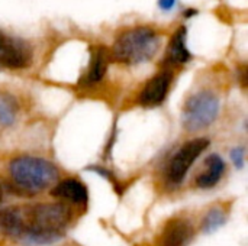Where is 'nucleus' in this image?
<instances>
[{
	"label": "nucleus",
	"instance_id": "13",
	"mask_svg": "<svg viewBox=\"0 0 248 246\" xmlns=\"http://www.w3.org/2000/svg\"><path fill=\"white\" fill-rule=\"evenodd\" d=\"M52 194L76 204H83L87 202V190L77 180H64L52 190Z\"/></svg>",
	"mask_w": 248,
	"mask_h": 246
},
{
	"label": "nucleus",
	"instance_id": "4",
	"mask_svg": "<svg viewBox=\"0 0 248 246\" xmlns=\"http://www.w3.org/2000/svg\"><path fill=\"white\" fill-rule=\"evenodd\" d=\"M219 113V100L212 91H199L190 96L185 104L182 122L187 130L208 128Z\"/></svg>",
	"mask_w": 248,
	"mask_h": 246
},
{
	"label": "nucleus",
	"instance_id": "15",
	"mask_svg": "<svg viewBox=\"0 0 248 246\" xmlns=\"http://www.w3.org/2000/svg\"><path fill=\"white\" fill-rule=\"evenodd\" d=\"M225 220H227V217H225L224 212H221L219 209H212L206 215V217L203 219L202 229H203L205 233H212V232L218 231L221 226H224Z\"/></svg>",
	"mask_w": 248,
	"mask_h": 246
},
{
	"label": "nucleus",
	"instance_id": "5",
	"mask_svg": "<svg viewBox=\"0 0 248 246\" xmlns=\"http://www.w3.org/2000/svg\"><path fill=\"white\" fill-rule=\"evenodd\" d=\"M208 146H209V141L206 138H198L185 144L170 161V167H169L170 180L173 183H182L189 168Z\"/></svg>",
	"mask_w": 248,
	"mask_h": 246
},
{
	"label": "nucleus",
	"instance_id": "1",
	"mask_svg": "<svg viewBox=\"0 0 248 246\" xmlns=\"http://www.w3.org/2000/svg\"><path fill=\"white\" fill-rule=\"evenodd\" d=\"M23 213V233L19 241L35 245L57 242L62 238L71 220V210L62 203H44L26 209Z\"/></svg>",
	"mask_w": 248,
	"mask_h": 246
},
{
	"label": "nucleus",
	"instance_id": "2",
	"mask_svg": "<svg viewBox=\"0 0 248 246\" xmlns=\"http://www.w3.org/2000/svg\"><path fill=\"white\" fill-rule=\"evenodd\" d=\"M160 48V35L147 26H140L124 32L113 43V59L135 65L150 61Z\"/></svg>",
	"mask_w": 248,
	"mask_h": 246
},
{
	"label": "nucleus",
	"instance_id": "8",
	"mask_svg": "<svg viewBox=\"0 0 248 246\" xmlns=\"http://www.w3.org/2000/svg\"><path fill=\"white\" fill-rule=\"evenodd\" d=\"M193 235L192 226L185 220H171L161 235V246H186Z\"/></svg>",
	"mask_w": 248,
	"mask_h": 246
},
{
	"label": "nucleus",
	"instance_id": "7",
	"mask_svg": "<svg viewBox=\"0 0 248 246\" xmlns=\"http://www.w3.org/2000/svg\"><path fill=\"white\" fill-rule=\"evenodd\" d=\"M171 72L163 71L153 77L144 87V90L140 94V104L145 107H154L164 101L169 87L171 84Z\"/></svg>",
	"mask_w": 248,
	"mask_h": 246
},
{
	"label": "nucleus",
	"instance_id": "11",
	"mask_svg": "<svg viewBox=\"0 0 248 246\" xmlns=\"http://www.w3.org/2000/svg\"><path fill=\"white\" fill-rule=\"evenodd\" d=\"M186 36H187V30L185 26L179 28L174 32V35L171 36L170 45H169V51H167V61L169 62L185 64L192 58V54L186 45Z\"/></svg>",
	"mask_w": 248,
	"mask_h": 246
},
{
	"label": "nucleus",
	"instance_id": "10",
	"mask_svg": "<svg viewBox=\"0 0 248 246\" xmlns=\"http://www.w3.org/2000/svg\"><path fill=\"white\" fill-rule=\"evenodd\" d=\"M0 231L10 238L20 239L23 233V213L16 207L0 209Z\"/></svg>",
	"mask_w": 248,
	"mask_h": 246
},
{
	"label": "nucleus",
	"instance_id": "3",
	"mask_svg": "<svg viewBox=\"0 0 248 246\" xmlns=\"http://www.w3.org/2000/svg\"><path fill=\"white\" fill-rule=\"evenodd\" d=\"M10 175L19 191L33 194L52 186L58 178V170L46 159L19 157L10 162Z\"/></svg>",
	"mask_w": 248,
	"mask_h": 246
},
{
	"label": "nucleus",
	"instance_id": "12",
	"mask_svg": "<svg viewBox=\"0 0 248 246\" xmlns=\"http://www.w3.org/2000/svg\"><path fill=\"white\" fill-rule=\"evenodd\" d=\"M108 62H109V51L103 46H96L92 51L90 65H89L87 74L84 77L86 84L99 83L103 78V75L106 74Z\"/></svg>",
	"mask_w": 248,
	"mask_h": 246
},
{
	"label": "nucleus",
	"instance_id": "16",
	"mask_svg": "<svg viewBox=\"0 0 248 246\" xmlns=\"http://www.w3.org/2000/svg\"><path fill=\"white\" fill-rule=\"evenodd\" d=\"M244 158H246V149L244 148H234L231 152V159L235 167L243 168L244 167Z\"/></svg>",
	"mask_w": 248,
	"mask_h": 246
},
{
	"label": "nucleus",
	"instance_id": "6",
	"mask_svg": "<svg viewBox=\"0 0 248 246\" xmlns=\"http://www.w3.org/2000/svg\"><path fill=\"white\" fill-rule=\"evenodd\" d=\"M32 61L31 46L15 36L0 30V67L6 68H25Z\"/></svg>",
	"mask_w": 248,
	"mask_h": 246
},
{
	"label": "nucleus",
	"instance_id": "18",
	"mask_svg": "<svg viewBox=\"0 0 248 246\" xmlns=\"http://www.w3.org/2000/svg\"><path fill=\"white\" fill-rule=\"evenodd\" d=\"M196 13H198V12H196L195 9H187V10L185 12V16H186V17H192V16L196 14Z\"/></svg>",
	"mask_w": 248,
	"mask_h": 246
},
{
	"label": "nucleus",
	"instance_id": "17",
	"mask_svg": "<svg viewBox=\"0 0 248 246\" xmlns=\"http://www.w3.org/2000/svg\"><path fill=\"white\" fill-rule=\"evenodd\" d=\"M176 1H177V0H158V6H160L161 10L170 12V10L176 6Z\"/></svg>",
	"mask_w": 248,
	"mask_h": 246
},
{
	"label": "nucleus",
	"instance_id": "19",
	"mask_svg": "<svg viewBox=\"0 0 248 246\" xmlns=\"http://www.w3.org/2000/svg\"><path fill=\"white\" fill-rule=\"evenodd\" d=\"M3 193H4V187L0 184V202H1V199H3Z\"/></svg>",
	"mask_w": 248,
	"mask_h": 246
},
{
	"label": "nucleus",
	"instance_id": "9",
	"mask_svg": "<svg viewBox=\"0 0 248 246\" xmlns=\"http://www.w3.org/2000/svg\"><path fill=\"white\" fill-rule=\"evenodd\" d=\"M205 165H206V171L198 175L196 184L199 188H212L221 180L225 171V164L219 155L212 154L205 159Z\"/></svg>",
	"mask_w": 248,
	"mask_h": 246
},
{
	"label": "nucleus",
	"instance_id": "14",
	"mask_svg": "<svg viewBox=\"0 0 248 246\" xmlns=\"http://www.w3.org/2000/svg\"><path fill=\"white\" fill-rule=\"evenodd\" d=\"M17 113V101L7 93L0 94V123L4 126L13 125Z\"/></svg>",
	"mask_w": 248,
	"mask_h": 246
}]
</instances>
